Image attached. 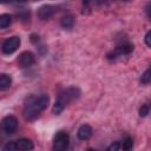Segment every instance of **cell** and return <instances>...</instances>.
Here are the masks:
<instances>
[{"mask_svg": "<svg viewBox=\"0 0 151 151\" xmlns=\"http://www.w3.org/2000/svg\"><path fill=\"white\" fill-rule=\"evenodd\" d=\"M50 103V98L46 94H41L39 97H31L25 105L24 117L26 120H34L39 117V114L47 107Z\"/></svg>", "mask_w": 151, "mask_h": 151, "instance_id": "6da1fadb", "label": "cell"}, {"mask_svg": "<svg viewBox=\"0 0 151 151\" xmlns=\"http://www.w3.org/2000/svg\"><path fill=\"white\" fill-rule=\"evenodd\" d=\"M80 96V91L77 87H68L64 91H61L58 94V98L53 105V113L54 114H60L64 109L66 107V105H68L71 101H73L74 99H77Z\"/></svg>", "mask_w": 151, "mask_h": 151, "instance_id": "7a4b0ae2", "label": "cell"}, {"mask_svg": "<svg viewBox=\"0 0 151 151\" xmlns=\"http://www.w3.org/2000/svg\"><path fill=\"white\" fill-rule=\"evenodd\" d=\"M68 143H70V137L66 132L64 131H59L55 136H54V140H53V149L55 151H64L68 147Z\"/></svg>", "mask_w": 151, "mask_h": 151, "instance_id": "3957f363", "label": "cell"}, {"mask_svg": "<svg viewBox=\"0 0 151 151\" xmlns=\"http://www.w3.org/2000/svg\"><path fill=\"white\" fill-rule=\"evenodd\" d=\"M20 42H21V40H20V38L17 37V35L8 38V39L5 40V42L2 44V52H4L5 54H11V53L15 52V51L19 48Z\"/></svg>", "mask_w": 151, "mask_h": 151, "instance_id": "277c9868", "label": "cell"}, {"mask_svg": "<svg viewBox=\"0 0 151 151\" xmlns=\"http://www.w3.org/2000/svg\"><path fill=\"white\" fill-rule=\"evenodd\" d=\"M1 126H2V130L7 134H12L17 130L18 120H17V118L14 116H6L1 122Z\"/></svg>", "mask_w": 151, "mask_h": 151, "instance_id": "5b68a950", "label": "cell"}, {"mask_svg": "<svg viewBox=\"0 0 151 151\" xmlns=\"http://www.w3.org/2000/svg\"><path fill=\"white\" fill-rule=\"evenodd\" d=\"M35 61V58L33 55V53L26 51V52H22L19 58H18V65L19 67L21 68H27V67H31Z\"/></svg>", "mask_w": 151, "mask_h": 151, "instance_id": "8992f818", "label": "cell"}, {"mask_svg": "<svg viewBox=\"0 0 151 151\" xmlns=\"http://www.w3.org/2000/svg\"><path fill=\"white\" fill-rule=\"evenodd\" d=\"M54 12H55V7L54 6H52V5H44V6H41L39 8L38 15H39V18L41 20H47V19H50L54 14Z\"/></svg>", "mask_w": 151, "mask_h": 151, "instance_id": "52a82bcc", "label": "cell"}, {"mask_svg": "<svg viewBox=\"0 0 151 151\" xmlns=\"http://www.w3.org/2000/svg\"><path fill=\"white\" fill-rule=\"evenodd\" d=\"M77 134H78V138L80 140H87L92 136V127L90 125H87V124H84V125H81L79 127Z\"/></svg>", "mask_w": 151, "mask_h": 151, "instance_id": "ba28073f", "label": "cell"}, {"mask_svg": "<svg viewBox=\"0 0 151 151\" xmlns=\"http://www.w3.org/2000/svg\"><path fill=\"white\" fill-rule=\"evenodd\" d=\"M15 145H17V150H21V151H27V150L33 149L32 140L27 138H21V139L15 140Z\"/></svg>", "mask_w": 151, "mask_h": 151, "instance_id": "9c48e42d", "label": "cell"}, {"mask_svg": "<svg viewBox=\"0 0 151 151\" xmlns=\"http://www.w3.org/2000/svg\"><path fill=\"white\" fill-rule=\"evenodd\" d=\"M11 83H12V79L9 76L2 73L0 76V90H6L11 86Z\"/></svg>", "mask_w": 151, "mask_h": 151, "instance_id": "30bf717a", "label": "cell"}, {"mask_svg": "<svg viewBox=\"0 0 151 151\" xmlns=\"http://www.w3.org/2000/svg\"><path fill=\"white\" fill-rule=\"evenodd\" d=\"M12 22V17L9 14H1L0 15V27L1 28H6L11 25Z\"/></svg>", "mask_w": 151, "mask_h": 151, "instance_id": "8fae6325", "label": "cell"}, {"mask_svg": "<svg viewBox=\"0 0 151 151\" xmlns=\"http://www.w3.org/2000/svg\"><path fill=\"white\" fill-rule=\"evenodd\" d=\"M73 22H74V19H73L72 15H65V17L61 19V21H60V24H61V26H63L64 28H70V27H72V26H73Z\"/></svg>", "mask_w": 151, "mask_h": 151, "instance_id": "7c38bea8", "label": "cell"}, {"mask_svg": "<svg viewBox=\"0 0 151 151\" xmlns=\"http://www.w3.org/2000/svg\"><path fill=\"white\" fill-rule=\"evenodd\" d=\"M140 83H142V84L151 83V66L142 74V77H140Z\"/></svg>", "mask_w": 151, "mask_h": 151, "instance_id": "4fadbf2b", "label": "cell"}, {"mask_svg": "<svg viewBox=\"0 0 151 151\" xmlns=\"http://www.w3.org/2000/svg\"><path fill=\"white\" fill-rule=\"evenodd\" d=\"M132 146H133V140H132V138H126V139L123 142V145H122V147H123L124 150H131Z\"/></svg>", "mask_w": 151, "mask_h": 151, "instance_id": "5bb4252c", "label": "cell"}, {"mask_svg": "<svg viewBox=\"0 0 151 151\" xmlns=\"http://www.w3.org/2000/svg\"><path fill=\"white\" fill-rule=\"evenodd\" d=\"M150 113V106L149 105H143L139 109V116L140 117H146Z\"/></svg>", "mask_w": 151, "mask_h": 151, "instance_id": "9a60e30c", "label": "cell"}, {"mask_svg": "<svg viewBox=\"0 0 151 151\" xmlns=\"http://www.w3.org/2000/svg\"><path fill=\"white\" fill-rule=\"evenodd\" d=\"M15 150H17L15 142H9L4 146V151H15Z\"/></svg>", "mask_w": 151, "mask_h": 151, "instance_id": "2e32d148", "label": "cell"}, {"mask_svg": "<svg viewBox=\"0 0 151 151\" xmlns=\"http://www.w3.org/2000/svg\"><path fill=\"white\" fill-rule=\"evenodd\" d=\"M144 41H145V44H146L149 47H151V31H149V32L145 34Z\"/></svg>", "mask_w": 151, "mask_h": 151, "instance_id": "e0dca14e", "label": "cell"}, {"mask_svg": "<svg viewBox=\"0 0 151 151\" xmlns=\"http://www.w3.org/2000/svg\"><path fill=\"white\" fill-rule=\"evenodd\" d=\"M122 146H120V144L118 143V142H116L114 144H112V145H110L109 147H107V150L109 151H117V150H119Z\"/></svg>", "mask_w": 151, "mask_h": 151, "instance_id": "ac0fdd59", "label": "cell"}, {"mask_svg": "<svg viewBox=\"0 0 151 151\" xmlns=\"http://www.w3.org/2000/svg\"><path fill=\"white\" fill-rule=\"evenodd\" d=\"M145 12H146L147 17L151 19V2H149V4L145 6Z\"/></svg>", "mask_w": 151, "mask_h": 151, "instance_id": "d6986e66", "label": "cell"}, {"mask_svg": "<svg viewBox=\"0 0 151 151\" xmlns=\"http://www.w3.org/2000/svg\"><path fill=\"white\" fill-rule=\"evenodd\" d=\"M83 2H84V4H85V5H88V4H90V2H91V0H84V1H83Z\"/></svg>", "mask_w": 151, "mask_h": 151, "instance_id": "ffe728a7", "label": "cell"}, {"mask_svg": "<svg viewBox=\"0 0 151 151\" xmlns=\"http://www.w3.org/2000/svg\"><path fill=\"white\" fill-rule=\"evenodd\" d=\"M107 1H110V0H99L98 2H99V4H103V2H107Z\"/></svg>", "mask_w": 151, "mask_h": 151, "instance_id": "44dd1931", "label": "cell"}, {"mask_svg": "<svg viewBox=\"0 0 151 151\" xmlns=\"http://www.w3.org/2000/svg\"><path fill=\"white\" fill-rule=\"evenodd\" d=\"M7 1H11V0H1V2H7Z\"/></svg>", "mask_w": 151, "mask_h": 151, "instance_id": "7402d4cb", "label": "cell"}, {"mask_svg": "<svg viewBox=\"0 0 151 151\" xmlns=\"http://www.w3.org/2000/svg\"><path fill=\"white\" fill-rule=\"evenodd\" d=\"M17 1H21L22 2V1H26V0H17Z\"/></svg>", "mask_w": 151, "mask_h": 151, "instance_id": "603a6c76", "label": "cell"}]
</instances>
